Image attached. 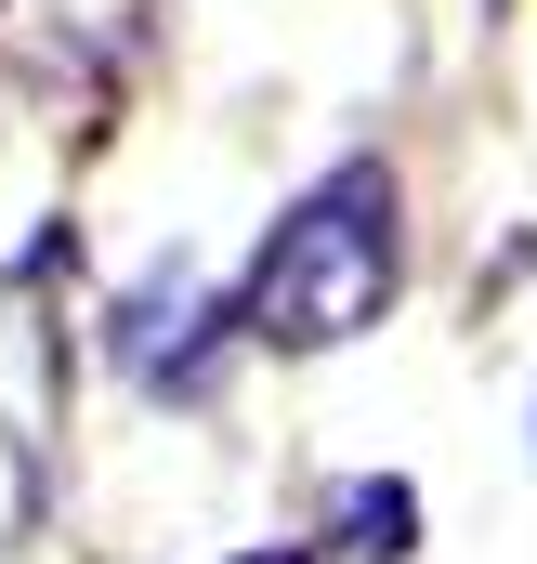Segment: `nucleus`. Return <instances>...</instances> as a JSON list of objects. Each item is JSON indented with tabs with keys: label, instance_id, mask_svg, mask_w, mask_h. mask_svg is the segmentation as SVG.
I'll use <instances>...</instances> for the list:
<instances>
[{
	"label": "nucleus",
	"instance_id": "f03ea898",
	"mask_svg": "<svg viewBox=\"0 0 537 564\" xmlns=\"http://www.w3.org/2000/svg\"><path fill=\"white\" fill-rule=\"evenodd\" d=\"M106 341H119V368H144L157 394L210 381V302H197V276H144L132 302L106 315Z\"/></svg>",
	"mask_w": 537,
	"mask_h": 564
},
{
	"label": "nucleus",
	"instance_id": "20e7f679",
	"mask_svg": "<svg viewBox=\"0 0 537 564\" xmlns=\"http://www.w3.org/2000/svg\"><path fill=\"white\" fill-rule=\"evenodd\" d=\"M237 564H315V552H237Z\"/></svg>",
	"mask_w": 537,
	"mask_h": 564
},
{
	"label": "nucleus",
	"instance_id": "7ed1b4c3",
	"mask_svg": "<svg viewBox=\"0 0 537 564\" xmlns=\"http://www.w3.org/2000/svg\"><path fill=\"white\" fill-rule=\"evenodd\" d=\"M406 539H419V499H406L394 473H368V486L341 499V552H354V564H394Z\"/></svg>",
	"mask_w": 537,
	"mask_h": 564
},
{
	"label": "nucleus",
	"instance_id": "f257e3e1",
	"mask_svg": "<svg viewBox=\"0 0 537 564\" xmlns=\"http://www.w3.org/2000/svg\"><path fill=\"white\" fill-rule=\"evenodd\" d=\"M406 289V210H394V158H341L288 224L263 237V263H250V328H263L275 355H328V341H354V328H381Z\"/></svg>",
	"mask_w": 537,
	"mask_h": 564
}]
</instances>
